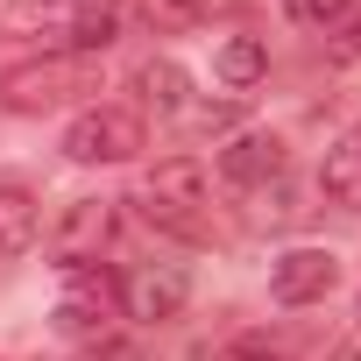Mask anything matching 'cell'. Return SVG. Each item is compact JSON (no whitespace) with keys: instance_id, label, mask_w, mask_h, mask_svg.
I'll list each match as a JSON object with an SVG mask.
<instances>
[{"instance_id":"obj_14","label":"cell","mask_w":361,"mask_h":361,"mask_svg":"<svg viewBox=\"0 0 361 361\" xmlns=\"http://www.w3.org/2000/svg\"><path fill=\"white\" fill-rule=\"evenodd\" d=\"M213 8H220V0H135V15H142L156 36H185V29L213 22Z\"/></svg>"},{"instance_id":"obj_3","label":"cell","mask_w":361,"mask_h":361,"mask_svg":"<svg viewBox=\"0 0 361 361\" xmlns=\"http://www.w3.org/2000/svg\"><path fill=\"white\" fill-rule=\"evenodd\" d=\"M99 92V64L92 57H22L0 64V114H57L71 99Z\"/></svg>"},{"instance_id":"obj_2","label":"cell","mask_w":361,"mask_h":361,"mask_svg":"<svg viewBox=\"0 0 361 361\" xmlns=\"http://www.w3.org/2000/svg\"><path fill=\"white\" fill-rule=\"evenodd\" d=\"M156 234H170V241H206L213 234V185H206V163L199 156H163L156 170H142V185H135V199H128Z\"/></svg>"},{"instance_id":"obj_9","label":"cell","mask_w":361,"mask_h":361,"mask_svg":"<svg viewBox=\"0 0 361 361\" xmlns=\"http://www.w3.org/2000/svg\"><path fill=\"white\" fill-rule=\"evenodd\" d=\"M192 106V78H185V64H170V57H149L142 71H135V114L149 121H177Z\"/></svg>"},{"instance_id":"obj_5","label":"cell","mask_w":361,"mask_h":361,"mask_svg":"<svg viewBox=\"0 0 361 361\" xmlns=\"http://www.w3.org/2000/svg\"><path fill=\"white\" fill-rule=\"evenodd\" d=\"M114 241H121V206L114 199H71L57 234H50L64 269H99V255H114Z\"/></svg>"},{"instance_id":"obj_15","label":"cell","mask_w":361,"mask_h":361,"mask_svg":"<svg viewBox=\"0 0 361 361\" xmlns=\"http://www.w3.org/2000/svg\"><path fill=\"white\" fill-rule=\"evenodd\" d=\"M283 8H290L305 29H340V22H347V0H283Z\"/></svg>"},{"instance_id":"obj_11","label":"cell","mask_w":361,"mask_h":361,"mask_svg":"<svg viewBox=\"0 0 361 361\" xmlns=\"http://www.w3.org/2000/svg\"><path fill=\"white\" fill-rule=\"evenodd\" d=\"M220 177L227 185H269V177H283V142L276 135H241V142H227L220 149Z\"/></svg>"},{"instance_id":"obj_4","label":"cell","mask_w":361,"mask_h":361,"mask_svg":"<svg viewBox=\"0 0 361 361\" xmlns=\"http://www.w3.org/2000/svg\"><path fill=\"white\" fill-rule=\"evenodd\" d=\"M149 149V121L135 106H85L64 128V156L71 163H135Z\"/></svg>"},{"instance_id":"obj_19","label":"cell","mask_w":361,"mask_h":361,"mask_svg":"<svg viewBox=\"0 0 361 361\" xmlns=\"http://www.w3.org/2000/svg\"><path fill=\"white\" fill-rule=\"evenodd\" d=\"M333 361H361V340H340V347H333Z\"/></svg>"},{"instance_id":"obj_16","label":"cell","mask_w":361,"mask_h":361,"mask_svg":"<svg viewBox=\"0 0 361 361\" xmlns=\"http://www.w3.org/2000/svg\"><path fill=\"white\" fill-rule=\"evenodd\" d=\"M333 50L340 57H361V8H347V22L333 29Z\"/></svg>"},{"instance_id":"obj_8","label":"cell","mask_w":361,"mask_h":361,"mask_svg":"<svg viewBox=\"0 0 361 361\" xmlns=\"http://www.w3.org/2000/svg\"><path fill=\"white\" fill-rule=\"evenodd\" d=\"M340 290V255L333 248H290L269 269V298L276 305H326Z\"/></svg>"},{"instance_id":"obj_10","label":"cell","mask_w":361,"mask_h":361,"mask_svg":"<svg viewBox=\"0 0 361 361\" xmlns=\"http://www.w3.org/2000/svg\"><path fill=\"white\" fill-rule=\"evenodd\" d=\"M319 192H326L333 206L361 213V121L333 135V149H326V163H319Z\"/></svg>"},{"instance_id":"obj_6","label":"cell","mask_w":361,"mask_h":361,"mask_svg":"<svg viewBox=\"0 0 361 361\" xmlns=\"http://www.w3.org/2000/svg\"><path fill=\"white\" fill-rule=\"evenodd\" d=\"M185 305H192V276L177 269V262H135L121 276V312L142 319V326H163V319H177Z\"/></svg>"},{"instance_id":"obj_17","label":"cell","mask_w":361,"mask_h":361,"mask_svg":"<svg viewBox=\"0 0 361 361\" xmlns=\"http://www.w3.org/2000/svg\"><path fill=\"white\" fill-rule=\"evenodd\" d=\"M220 361H290V354H276V347H262V340H241V347H227Z\"/></svg>"},{"instance_id":"obj_12","label":"cell","mask_w":361,"mask_h":361,"mask_svg":"<svg viewBox=\"0 0 361 361\" xmlns=\"http://www.w3.org/2000/svg\"><path fill=\"white\" fill-rule=\"evenodd\" d=\"M36 234H43V213H36V199H29L22 185H0V262L29 255V248H36Z\"/></svg>"},{"instance_id":"obj_13","label":"cell","mask_w":361,"mask_h":361,"mask_svg":"<svg viewBox=\"0 0 361 361\" xmlns=\"http://www.w3.org/2000/svg\"><path fill=\"white\" fill-rule=\"evenodd\" d=\"M213 71H220V85L248 92V85H262V78H269V50H262L255 36H227V43H220V57H213Z\"/></svg>"},{"instance_id":"obj_1","label":"cell","mask_w":361,"mask_h":361,"mask_svg":"<svg viewBox=\"0 0 361 361\" xmlns=\"http://www.w3.org/2000/svg\"><path fill=\"white\" fill-rule=\"evenodd\" d=\"M0 36L36 43L43 57H99L121 36V0H8Z\"/></svg>"},{"instance_id":"obj_7","label":"cell","mask_w":361,"mask_h":361,"mask_svg":"<svg viewBox=\"0 0 361 361\" xmlns=\"http://www.w3.org/2000/svg\"><path fill=\"white\" fill-rule=\"evenodd\" d=\"M121 312V283L106 269H64V298H57V326L78 340H99Z\"/></svg>"},{"instance_id":"obj_18","label":"cell","mask_w":361,"mask_h":361,"mask_svg":"<svg viewBox=\"0 0 361 361\" xmlns=\"http://www.w3.org/2000/svg\"><path fill=\"white\" fill-rule=\"evenodd\" d=\"M78 361H135V354H128V347H106V340H99V347H92V354H78Z\"/></svg>"}]
</instances>
